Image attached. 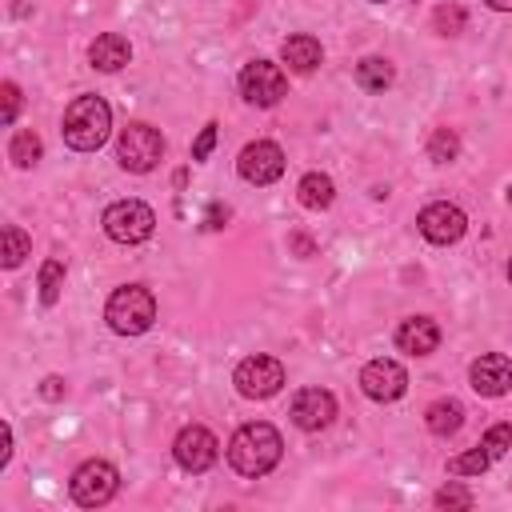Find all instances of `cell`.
<instances>
[{"label":"cell","mask_w":512,"mask_h":512,"mask_svg":"<svg viewBox=\"0 0 512 512\" xmlns=\"http://www.w3.org/2000/svg\"><path fill=\"white\" fill-rule=\"evenodd\" d=\"M424 424H428L432 436H452V432L464 424V404L452 400V396H448V400H436V404H428Z\"/></svg>","instance_id":"obj_19"},{"label":"cell","mask_w":512,"mask_h":512,"mask_svg":"<svg viewBox=\"0 0 512 512\" xmlns=\"http://www.w3.org/2000/svg\"><path fill=\"white\" fill-rule=\"evenodd\" d=\"M356 84L368 88V92H384L392 84V64L384 56H364L356 64Z\"/></svg>","instance_id":"obj_21"},{"label":"cell","mask_w":512,"mask_h":512,"mask_svg":"<svg viewBox=\"0 0 512 512\" xmlns=\"http://www.w3.org/2000/svg\"><path fill=\"white\" fill-rule=\"evenodd\" d=\"M116 160L128 172H152L164 160V136L152 124H128L116 136Z\"/></svg>","instance_id":"obj_4"},{"label":"cell","mask_w":512,"mask_h":512,"mask_svg":"<svg viewBox=\"0 0 512 512\" xmlns=\"http://www.w3.org/2000/svg\"><path fill=\"white\" fill-rule=\"evenodd\" d=\"M88 60H92V68H100V72H120V68L132 60V44H128L120 32H104V36L92 40Z\"/></svg>","instance_id":"obj_16"},{"label":"cell","mask_w":512,"mask_h":512,"mask_svg":"<svg viewBox=\"0 0 512 512\" xmlns=\"http://www.w3.org/2000/svg\"><path fill=\"white\" fill-rule=\"evenodd\" d=\"M288 416H292L296 428L320 432V428H328L336 420V396L328 388H300L292 396V404H288Z\"/></svg>","instance_id":"obj_13"},{"label":"cell","mask_w":512,"mask_h":512,"mask_svg":"<svg viewBox=\"0 0 512 512\" xmlns=\"http://www.w3.org/2000/svg\"><path fill=\"white\" fill-rule=\"evenodd\" d=\"M284 92H288V80H284L280 64H272V60H252V64H244V72H240V96H244L248 104L272 108V104H280Z\"/></svg>","instance_id":"obj_8"},{"label":"cell","mask_w":512,"mask_h":512,"mask_svg":"<svg viewBox=\"0 0 512 512\" xmlns=\"http://www.w3.org/2000/svg\"><path fill=\"white\" fill-rule=\"evenodd\" d=\"M156 228V212L144 200H116L104 208V232L116 244H140Z\"/></svg>","instance_id":"obj_5"},{"label":"cell","mask_w":512,"mask_h":512,"mask_svg":"<svg viewBox=\"0 0 512 512\" xmlns=\"http://www.w3.org/2000/svg\"><path fill=\"white\" fill-rule=\"evenodd\" d=\"M40 396H44V400H60V396H64V380H60V376H48V380L40 384Z\"/></svg>","instance_id":"obj_31"},{"label":"cell","mask_w":512,"mask_h":512,"mask_svg":"<svg viewBox=\"0 0 512 512\" xmlns=\"http://www.w3.org/2000/svg\"><path fill=\"white\" fill-rule=\"evenodd\" d=\"M360 388H364L368 400H376V404H392V400L404 396V388H408V372H404V364L380 356V360H368V364L360 368Z\"/></svg>","instance_id":"obj_10"},{"label":"cell","mask_w":512,"mask_h":512,"mask_svg":"<svg viewBox=\"0 0 512 512\" xmlns=\"http://www.w3.org/2000/svg\"><path fill=\"white\" fill-rule=\"evenodd\" d=\"M72 500L80 504V508H100V504H108L112 496H116V488H120V472L108 464V460H84L76 472H72Z\"/></svg>","instance_id":"obj_6"},{"label":"cell","mask_w":512,"mask_h":512,"mask_svg":"<svg viewBox=\"0 0 512 512\" xmlns=\"http://www.w3.org/2000/svg\"><path fill=\"white\" fill-rule=\"evenodd\" d=\"M416 228H420V236L432 240V244H456V240L468 232V216H464V208H456V204H448V200H436V204H428V208L416 216Z\"/></svg>","instance_id":"obj_12"},{"label":"cell","mask_w":512,"mask_h":512,"mask_svg":"<svg viewBox=\"0 0 512 512\" xmlns=\"http://www.w3.org/2000/svg\"><path fill=\"white\" fill-rule=\"evenodd\" d=\"M172 456H176V464L184 472H208L216 464V456H220V444L204 424H188L172 440Z\"/></svg>","instance_id":"obj_11"},{"label":"cell","mask_w":512,"mask_h":512,"mask_svg":"<svg viewBox=\"0 0 512 512\" xmlns=\"http://www.w3.org/2000/svg\"><path fill=\"white\" fill-rule=\"evenodd\" d=\"M280 56H284V64H288L292 72L308 76V72H312V68L324 60V48H320V40H316V36L296 32V36H288V40L280 44Z\"/></svg>","instance_id":"obj_17"},{"label":"cell","mask_w":512,"mask_h":512,"mask_svg":"<svg viewBox=\"0 0 512 512\" xmlns=\"http://www.w3.org/2000/svg\"><path fill=\"white\" fill-rule=\"evenodd\" d=\"M432 24H436V32H440V36H456V32H464L468 16H464V8H460V4H440V8H436V16H432Z\"/></svg>","instance_id":"obj_26"},{"label":"cell","mask_w":512,"mask_h":512,"mask_svg":"<svg viewBox=\"0 0 512 512\" xmlns=\"http://www.w3.org/2000/svg\"><path fill=\"white\" fill-rule=\"evenodd\" d=\"M436 504H440V508H472L476 496H472L468 488H460V484H448V488L436 492Z\"/></svg>","instance_id":"obj_28"},{"label":"cell","mask_w":512,"mask_h":512,"mask_svg":"<svg viewBox=\"0 0 512 512\" xmlns=\"http://www.w3.org/2000/svg\"><path fill=\"white\" fill-rule=\"evenodd\" d=\"M8 460H12V428L4 424V428H0V468H4Z\"/></svg>","instance_id":"obj_32"},{"label":"cell","mask_w":512,"mask_h":512,"mask_svg":"<svg viewBox=\"0 0 512 512\" xmlns=\"http://www.w3.org/2000/svg\"><path fill=\"white\" fill-rule=\"evenodd\" d=\"M480 448H484L492 460H500V456L512 448V424H504V420H500V424H492V428L480 436Z\"/></svg>","instance_id":"obj_27"},{"label":"cell","mask_w":512,"mask_h":512,"mask_svg":"<svg viewBox=\"0 0 512 512\" xmlns=\"http://www.w3.org/2000/svg\"><path fill=\"white\" fill-rule=\"evenodd\" d=\"M236 172L248 184H272V180H280L284 176V152H280V144H272V140L244 144L240 156H236Z\"/></svg>","instance_id":"obj_9"},{"label":"cell","mask_w":512,"mask_h":512,"mask_svg":"<svg viewBox=\"0 0 512 512\" xmlns=\"http://www.w3.org/2000/svg\"><path fill=\"white\" fill-rule=\"evenodd\" d=\"M488 464H492V456H488V452L476 444L472 452H460V456H452V460H448V472H452V476H480Z\"/></svg>","instance_id":"obj_24"},{"label":"cell","mask_w":512,"mask_h":512,"mask_svg":"<svg viewBox=\"0 0 512 512\" xmlns=\"http://www.w3.org/2000/svg\"><path fill=\"white\" fill-rule=\"evenodd\" d=\"M212 148H216V120H208V124L200 128V136L192 140V160H208Z\"/></svg>","instance_id":"obj_30"},{"label":"cell","mask_w":512,"mask_h":512,"mask_svg":"<svg viewBox=\"0 0 512 512\" xmlns=\"http://www.w3.org/2000/svg\"><path fill=\"white\" fill-rule=\"evenodd\" d=\"M468 380L480 396H504L512 388V360L500 356V352H484L480 360H472Z\"/></svg>","instance_id":"obj_14"},{"label":"cell","mask_w":512,"mask_h":512,"mask_svg":"<svg viewBox=\"0 0 512 512\" xmlns=\"http://www.w3.org/2000/svg\"><path fill=\"white\" fill-rule=\"evenodd\" d=\"M0 240H4V252H0V256H4V268H16V264L32 252L28 232H24V228H16V224H8V228L0 232Z\"/></svg>","instance_id":"obj_23"},{"label":"cell","mask_w":512,"mask_h":512,"mask_svg":"<svg viewBox=\"0 0 512 512\" xmlns=\"http://www.w3.org/2000/svg\"><path fill=\"white\" fill-rule=\"evenodd\" d=\"M488 8H496V12H512V0H484Z\"/></svg>","instance_id":"obj_33"},{"label":"cell","mask_w":512,"mask_h":512,"mask_svg":"<svg viewBox=\"0 0 512 512\" xmlns=\"http://www.w3.org/2000/svg\"><path fill=\"white\" fill-rule=\"evenodd\" d=\"M372 4H388V0H372Z\"/></svg>","instance_id":"obj_35"},{"label":"cell","mask_w":512,"mask_h":512,"mask_svg":"<svg viewBox=\"0 0 512 512\" xmlns=\"http://www.w3.org/2000/svg\"><path fill=\"white\" fill-rule=\"evenodd\" d=\"M60 288H64V260L60 256H48L40 264V300L44 304H56L60 300Z\"/></svg>","instance_id":"obj_22"},{"label":"cell","mask_w":512,"mask_h":512,"mask_svg":"<svg viewBox=\"0 0 512 512\" xmlns=\"http://www.w3.org/2000/svg\"><path fill=\"white\" fill-rule=\"evenodd\" d=\"M64 144L76 152H96L112 132V108L104 96H76L64 108Z\"/></svg>","instance_id":"obj_2"},{"label":"cell","mask_w":512,"mask_h":512,"mask_svg":"<svg viewBox=\"0 0 512 512\" xmlns=\"http://www.w3.org/2000/svg\"><path fill=\"white\" fill-rule=\"evenodd\" d=\"M296 192H300V204L312 208V212H320V208H328V204L336 200V184H332L328 172H308V176H300Z\"/></svg>","instance_id":"obj_18"},{"label":"cell","mask_w":512,"mask_h":512,"mask_svg":"<svg viewBox=\"0 0 512 512\" xmlns=\"http://www.w3.org/2000/svg\"><path fill=\"white\" fill-rule=\"evenodd\" d=\"M40 156H44V144H40V136H36L32 128L12 132V140H8V160H12L16 168H32Z\"/></svg>","instance_id":"obj_20"},{"label":"cell","mask_w":512,"mask_h":512,"mask_svg":"<svg viewBox=\"0 0 512 512\" xmlns=\"http://www.w3.org/2000/svg\"><path fill=\"white\" fill-rule=\"evenodd\" d=\"M104 320H108V328L120 332V336H140V332H148L152 320H156V296H152L144 284H124V288H116V292L108 296Z\"/></svg>","instance_id":"obj_3"},{"label":"cell","mask_w":512,"mask_h":512,"mask_svg":"<svg viewBox=\"0 0 512 512\" xmlns=\"http://www.w3.org/2000/svg\"><path fill=\"white\" fill-rule=\"evenodd\" d=\"M232 384L248 400H268V396H276L284 388V364L276 356H248V360L236 364Z\"/></svg>","instance_id":"obj_7"},{"label":"cell","mask_w":512,"mask_h":512,"mask_svg":"<svg viewBox=\"0 0 512 512\" xmlns=\"http://www.w3.org/2000/svg\"><path fill=\"white\" fill-rule=\"evenodd\" d=\"M508 280H512V260H508Z\"/></svg>","instance_id":"obj_34"},{"label":"cell","mask_w":512,"mask_h":512,"mask_svg":"<svg viewBox=\"0 0 512 512\" xmlns=\"http://www.w3.org/2000/svg\"><path fill=\"white\" fill-rule=\"evenodd\" d=\"M508 196H512V188H508Z\"/></svg>","instance_id":"obj_36"},{"label":"cell","mask_w":512,"mask_h":512,"mask_svg":"<svg viewBox=\"0 0 512 512\" xmlns=\"http://www.w3.org/2000/svg\"><path fill=\"white\" fill-rule=\"evenodd\" d=\"M456 152H460V136L452 128H436L432 140H428V156L436 164H448V160H456Z\"/></svg>","instance_id":"obj_25"},{"label":"cell","mask_w":512,"mask_h":512,"mask_svg":"<svg viewBox=\"0 0 512 512\" xmlns=\"http://www.w3.org/2000/svg\"><path fill=\"white\" fill-rule=\"evenodd\" d=\"M396 344H400V352H408V356H428V352H436V344H440V324H436L432 316H408V320H400V328H396Z\"/></svg>","instance_id":"obj_15"},{"label":"cell","mask_w":512,"mask_h":512,"mask_svg":"<svg viewBox=\"0 0 512 512\" xmlns=\"http://www.w3.org/2000/svg\"><path fill=\"white\" fill-rule=\"evenodd\" d=\"M0 100H4V108H0V124H12L16 112H20V88H16L12 80H4V84H0Z\"/></svg>","instance_id":"obj_29"},{"label":"cell","mask_w":512,"mask_h":512,"mask_svg":"<svg viewBox=\"0 0 512 512\" xmlns=\"http://www.w3.org/2000/svg\"><path fill=\"white\" fill-rule=\"evenodd\" d=\"M280 452H284V440H280V432H276L268 420L240 424V428L232 432V440H228V464H232L240 476H248V480L272 472V468L280 464Z\"/></svg>","instance_id":"obj_1"}]
</instances>
